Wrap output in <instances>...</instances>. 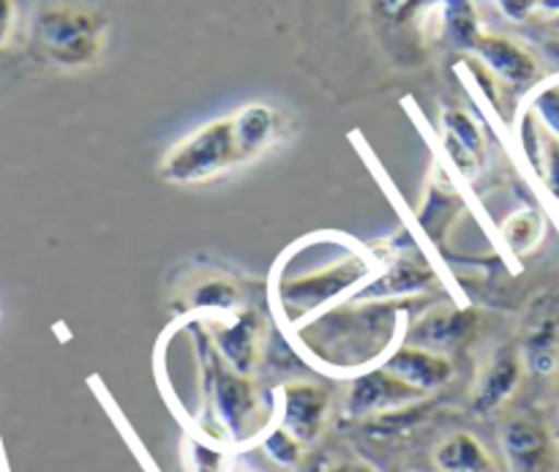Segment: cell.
Returning <instances> with one entry per match:
<instances>
[{
    "mask_svg": "<svg viewBox=\"0 0 559 472\" xmlns=\"http://www.w3.org/2000/svg\"><path fill=\"white\" fill-rule=\"evenodd\" d=\"M107 42L109 20L91 5L47 3L33 14V49L58 69H87L98 63Z\"/></svg>",
    "mask_w": 559,
    "mask_h": 472,
    "instance_id": "obj_1",
    "label": "cell"
},
{
    "mask_svg": "<svg viewBox=\"0 0 559 472\" xmlns=\"http://www.w3.org/2000/svg\"><path fill=\"white\" fill-rule=\"evenodd\" d=\"M243 167L233 115L211 120L173 145L162 158L158 175L173 186H197Z\"/></svg>",
    "mask_w": 559,
    "mask_h": 472,
    "instance_id": "obj_2",
    "label": "cell"
},
{
    "mask_svg": "<svg viewBox=\"0 0 559 472\" xmlns=\"http://www.w3.org/2000/svg\"><path fill=\"white\" fill-rule=\"evenodd\" d=\"M202 371H205V391L207 410L224 435L233 437L235 442L246 440L257 426V413H260V399H257L254 386L246 375H238L227 361L218 355L213 339H200Z\"/></svg>",
    "mask_w": 559,
    "mask_h": 472,
    "instance_id": "obj_3",
    "label": "cell"
},
{
    "mask_svg": "<svg viewBox=\"0 0 559 472\" xmlns=\"http://www.w3.org/2000/svg\"><path fill=\"white\" fill-rule=\"evenodd\" d=\"M500 442L508 472H559L557 432L538 413L513 415L502 426Z\"/></svg>",
    "mask_w": 559,
    "mask_h": 472,
    "instance_id": "obj_4",
    "label": "cell"
},
{
    "mask_svg": "<svg viewBox=\"0 0 559 472\" xmlns=\"http://www.w3.org/2000/svg\"><path fill=\"white\" fill-rule=\"evenodd\" d=\"M366 268L369 266H366L364 257L353 255L349 260H342L333 268H328L325 273L304 276L298 282H284L278 287V293H282V300L289 315H306V311H314L317 306L328 304L331 298L342 295L344 290L355 287L366 276Z\"/></svg>",
    "mask_w": 559,
    "mask_h": 472,
    "instance_id": "obj_5",
    "label": "cell"
},
{
    "mask_svg": "<svg viewBox=\"0 0 559 472\" xmlns=\"http://www.w3.org/2000/svg\"><path fill=\"white\" fill-rule=\"evenodd\" d=\"M426 393H420L418 388H413L409 382L399 380L396 375L382 366V369L369 371V375H360L353 382L347 397V413L353 418H369V415H385L396 413V410L409 408V404L420 402Z\"/></svg>",
    "mask_w": 559,
    "mask_h": 472,
    "instance_id": "obj_6",
    "label": "cell"
},
{
    "mask_svg": "<svg viewBox=\"0 0 559 472\" xmlns=\"http://www.w3.org/2000/svg\"><path fill=\"white\" fill-rule=\"evenodd\" d=\"M331 397L314 382H289L282 388V426L304 446H314L325 429Z\"/></svg>",
    "mask_w": 559,
    "mask_h": 472,
    "instance_id": "obj_7",
    "label": "cell"
},
{
    "mask_svg": "<svg viewBox=\"0 0 559 472\" xmlns=\"http://www.w3.org/2000/svg\"><path fill=\"white\" fill-rule=\"evenodd\" d=\"M233 120L243 167L257 162L260 156H265L273 148L282 145L284 129H287L282 109L271 107V104L265 102L243 104L238 113H233Z\"/></svg>",
    "mask_w": 559,
    "mask_h": 472,
    "instance_id": "obj_8",
    "label": "cell"
},
{
    "mask_svg": "<svg viewBox=\"0 0 559 472\" xmlns=\"http://www.w3.org/2000/svg\"><path fill=\"white\" fill-rule=\"evenodd\" d=\"M473 52L478 55L480 63L497 76V80L508 82L513 87H524L530 82L538 80L540 63L527 47L508 36H497V33H480L475 42Z\"/></svg>",
    "mask_w": 559,
    "mask_h": 472,
    "instance_id": "obj_9",
    "label": "cell"
},
{
    "mask_svg": "<svg viewBox=\"0 0 559 472\" xmlns=\"http://www.w3.org/2000/svg\"><path fill=\"white\" fill-rule=\"evenodd\" d=\"M522 366L524 358L513 347H502L491 355V361L480 371L478 386H475V415L489 418L491 413H497L513 397V391L522 382Z\"/></svg>",
    "mask_w": 559,
    "mask_h": 472,
    "instance_id": "obj_10",
    "label": "cell"
},
{
    "mask_svg": "<svg viewBox=\"0 0 559 472\" xmlns=\"http://www.w3.org/2000/svg\"><path fill=\"white\" fill-rule=\"evenodd\" d=\"M218 355L233 366L238 375L249 377L254 371L257 358H260L262 342V317L260 311H240L233 322L216 326L211 333Z\"/></svg>",
    "mask_w": 559,
    "mask_h": 472,
    "instance_id": "obj_11",
    "label": "cell"
},
{
    "mask_svg": "<svg viewBox=\"0 0 559 472\" xmlns=\"http://www.w3.org/2000/svg\"><path fill=\"white\" fill-rule=\"evenodd\" d=\"M382 366L391 375H396L399 380L418 388L420 393L437 391V388L448 386L453 377V364L445 355L435 353V350L415 347V344H402L399 350H393Z\"/></svg>",
    "mask_w": 559,
    "mask_h": 472,
    "instance_id": "obj_12",
    "label": "cell"
},
{
    "mask_svg": "<svg viewBox=\"0 0 559 472\" xmlns=\"http://www.w3.org/2000/svg\"><path fill=\"white\" fill-rule=\"evenodd\" d=\"M442 137H445V151L459 167V173L467 180H475L480 173V164L486 156V140L480 126L469 113L459 107H442Z\"/></svg>",
    "mask_w": 559,
    "mask_h": 472,
    "instance_id": "obj_13",
    "label": "cell"
},
{
    "mask_svg": "<svg viewBox=\"0 0 559 472\" xmlns=\"http://www.w3.org/2000/svg\"><path fill=\"white\" fill-rule=\"evenodd\" d=\"M437 284L435 271L420 260H396L382 276H377L358 300H393L407 295H424Z\"/></svg>",
    "mask_w": 559,
    "mask_h": 472,
    "instance_id": "obj_14",
    "label": "cell"
},
{
    "mask_svg": "<svg viewBox=\"0 0 559 472\" xmlns=\"http://www.w3.org/2000/svg\"><path fill=\"white\" fill-rule=\"evenodd\" d=\"M473 322L475 315H469V311L435 309L415 322V328L409 331L407 344L435 350V353H445L448 347H456V344L473 331Z\"/></svg>",
    "mask_w": 559,
    "mask_h": 472,
    "instance_id": "obj_15",
    "label": "cell"
},
{
    "mask_svg": "<svg viewBox=\"0 0 559 472\" xmlns=\"http://www.w3.org/2000/svg\"><path fill=\"white\" fill-rule=\"evenodd\" d=\"M522 358L533 375H551L559 366V311L544 309L533 317L524 339Z\"/></svg>",
    "mask_w": 559,
    "mask_h": 472,
    "instance_id": "obj_16",
    "label": "cell"
},
{
    "mask_svg": "<svg viewBox=\"0 0 559 472\" xmlns=\"http://www.w3.org/2000/svg\"><path fill=\"white\" fill-rule=\"evenodd\" d=\"M435 468L440 472H489L497 464L473 435L459 432L435 448Z\"/></svg>",
    "mask_w": 559,
    "mask_h": 472,
    "instance_id": "obj_17",
    "label": "cell"
},
{
    "mask_svg": "<svg viewBox=\"0 0 559 472\" xmlns=\"http://www.w3.org/2000/svg\"><path fill=\"white\" fill-rule=\"evenodd\" d=\"M459 211H462V200H459V194L453 191V186L448 184L445 175L440 173V180H437L435 186H429L424 205H420L418 211L420 227L426 229L429 238L440 240L442 235H445V229L453 224Z\"/></svg>",
    "mask_w": 559,
    "mask_h": 472,
    "instance_id": "obj_18",
    "label": "cell"
},
{
    "mask_svg": "<svg viewBox=\"0 0 559 472\" xmlns=\"http://www.w3.org/2000/svg\"><path fill=\"white\" fill-rule=\"evenodd\" d=\"M440 20L445 36L459 49H469L473 52L475 42L484 33L480 31L478 11H475V0H440Z\"/></svg>",
    "mask_w": 559,
    "mask_h": 472,
    "instance_id": "obj_19",
    "label": "cell"
},
{
    "mask_svg": "<svg viewBox=\"0 0 559 472\" xmlns=\"http://www.w3.org/2000/svg\"><path fill=\"white\" fill-rule=\"evenodd\" d=\"M369 11L385 31H407L429 11H440V0H369Z\"/></svg>",
    "mask_w": 559,
    "mask_h": 472,
    "instance_id": "obj_20",
    "label": "cell"
},
{
    "mask_svg": "<svg viewBox=\"0 0 559 472\" xmlns=\"http://www.w3.org/2000/svg\"><path fill=\"white\" fill-rule=\"evenodd\" d=\"M189 306L191 309L235 311L240 306V293L229 279L200 276L189 290Z\"/></svg>",
    "mask_w": 559,
    "mask_h": 472,
    "instance_id": "obj_21",
    "label": "cell"
},
{
    "mask_svg": "<svg viewBox=\"0 0 559 472\" xmlns=\"http://www.w3.org/2000/svg\"><path fill=\"white\" fill-rule=\"evenodd\" d=\"M544 238V216L538 211H516L502 222V240L513 255H530Z\"/></svg>",
    "mask_w": 559,
    "mask_h": 472,
    "instance_id": "obj_22",
    "label": "cell"
},
{
    "mask_svg": "<svg viewBox=\"0 0 559 472\" xmlns=\"http://www.w3.org/2000/svg\"><path fill=\"white\" fill-rule=\"evenodd\" d=\"M262 448H265V453L278 464V468L293 470L298 468L300 459H304L306 446L293 435V432H287L282 424H278L267 432L265 440H262Z\"/></svg>",
    "mask_w": 559,
    "mask_h": 472,
    "instance_id": "obj_23",
    "label": "cell"
},
{
    "mask_svg": "<svg viewBox=\"0 0 559 472\" xmlns=\"http://www.w3.org/2000/svg\"><path fill=\"white\" fill-rule=\"evenodd\" d=\"M535 115L544 120L546 129L559 140V85H546L535 93L533 102Z\"/></svg>",
    "mask_w": 559,
    "mask_h": 472,
    "instance_id": "obj_24",
    "label": "cell"
},
{
    "mask_svg": "<svg viewBox=\"0 0 559 472\" xmlns=\"http://www.w3.org/2000/svg\"><path fill=\"white\" fill-rule=\"evenodd\" d=\"M540 175L546 178L549 194L559 202V140H546L544 145V169Z\"/></svg>",
    "mask_w": 559,
    "mask_h": 472,
    "instance_id": "obj_25",
    "label": "cell"
},
{
    "mask_svg": "<svg viewBox=\"0 0 559 472\" xmlns=\"http://www.w3.org/2000/svg\"><path fill=\"white\" fill-rule=\"evenodd\" d=\"M189 453L191 472H218V468H222V453L202 446V442H189Z\"/></svg>",
    "mask_w": 559,
    "mask_h": 472,
    "instance_id": "obj_26",
    "label": "cell"
},
{
    "mask_svg": "<svg viewBox=\"0 0 559 472\" xmlns=\"http://www.w3.org/2000/svg\"><path fill=\"white\" fill-rule=\"evenodd\" d=\"M497 9L502 11V16L511 22H524L540 9V0H495Z\"/></svg>",
    "mask_w": 559,
    "mask_h": 472,
    "instance_id": "obj_27",
    "label": "cell"
},
{
    "mask_svg": "<svg viewBox=\"0 0 559 472\" xmlns=\"http://www.w3.org/2000/svg\"><path fill=\"white\" fill-rule=\"evenodd\" d=\"M16 25V5L14 0H0V49L9 44L11 33Z\"/></svg>",
    "mask_w": 559,
    "mask_h": 472,
    "instance_id": "obj_28",
    "label": "cell"
},
{
    "mask_svg": "<svg viewBox=\"0 0 559 472\" xmlns=\"http://www.w3.org/2000/svg\"><path fill=\"white\" fill-rule=\"evenodd\" d=\"M325 472H377V470L366 462H338L333 464V468H328Z\"/></svg>",
    "mask_w": 559,
    "mask_h": 472,
    "instance_id": "obj_29",
    "label": "cell"
},
{
    "mask_svg": "<svg viewBox=\"0 0 559 472\" xmlns=\"http://www.w3.org/2000/svg\"><path fill=\"white\" fill-rule=\"evenodd\" d=\"M546 55H549L551 63H555L557 69H559V42H549V44H546Z\"/></svg>",
    "mask_w": 559,
    "mask_h": 472,
    "instance_id": "obj_30",
    "label": "cell"
},
{
    "mask_svg": "<svg viewBox=\"0 0 559 472\" xmlns=\"http://www.w3.org/2000/svg\"><path fill=\"white\" fill-rule=\"evenodd\" d=\"M540 9L549 14H559V0H540Z\"/></svg>",
    "mask_w": 559,
    "mask_h": 472,
    "instance_id": "obj_31",
    "label": "cell"
},
{
    "mask_svg": "<svg viewBox=\"0 0 559 472\" xmlns=\"http://www.w3.org/2000/svg\"><path fill=\"white\" fill-rule=\"evenodd\" d=\"M235 472H254V470H246V468H240V470H235Z\"/></svg>",
    "mask_w": 559,
    "mask_h": 472,
    "instance_id": "obj_32",
    "label": "cell"
},
{
    "mask_svg": "<svg viewBox=\"0 0 559 472\" xmlns=\"http://www.w3.org/2000/svg\"><path fill=\"white\" fill-rule=\"evenodd\" d=\"M555 25H557V27H559V16H557V22H555Z\"/></svg>",
    "mask_w": 559,
    "mask_h": 472,
    "instance_id": "obj_33",
    "label": "cell"
},
{
    "mask_svg": "<svg viewBox=\"0 0 559 472\" xmlns=\"http://www.w3.org/2000/svg\"><path fill=\"white\" fill-rule=\"evenodd\" d=\"M557 440H559V426H557Z\"/></svg>",
    "mask_w": 559,
    "mask_h": 472,
    "instance_id": "obj_34",
    "label": "cell"
}]
</instances>
